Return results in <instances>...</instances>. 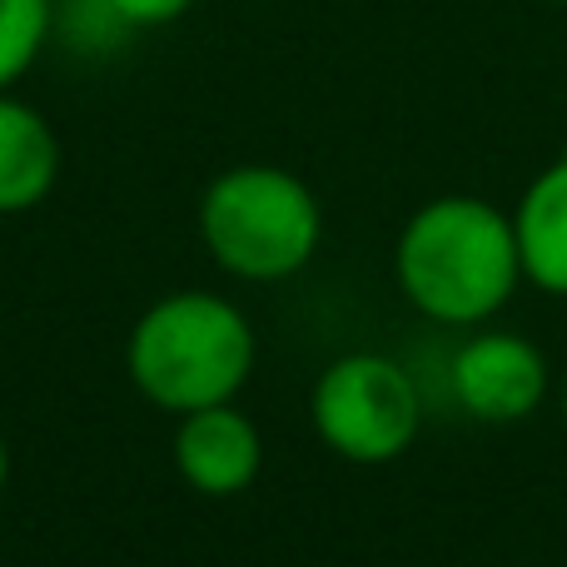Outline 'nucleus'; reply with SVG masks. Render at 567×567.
Instances as JSON below:
<instances>
[{
	"instance_id": "nucleus-1",
	"label": "nucleus",
	"mask_w": 567,
	"mask_h": 567,
	"mask_svg": "<svg viewBox=\"0 0 567 567\" xmlns=\"http://www.w3.org/2000/svg\"><path fill=\"white\" fill-rule=\"evenodd\" d=\"M393 279L423 319L478 329L508 309L523 284L513 215L478 195L429 199L393 239Z\"/></svg>"
},
{
	"instance_id": "nucleus-2",
	"label": "nucleus",
	"mask_w": 567,
	"mask_h": 567,
	"mask_svg": "<svg viewBox=\"0 0 567 567\" xmlns=\"http://www.w3.org/2000/svg\"><path fill=\"white\" fill-rule=\"evenodd\" d=\"M255 323L235 299L209 289H179L135 319L125 343L130 383L165 413H195L235 403L255 373Z\"/></svg>"
},
{
	"instance_id": "nucleus-3",
	"label": "nucleus",
	"mask_w": 567,
	"mask_h": 567,
	"mask_svg": "<svg viewBox=\"0 0 567 567\" xmlns=\"http://www.w3.org/2000/svg\"><path fill=\"white\" fill-rule=\"evenodd\" d=\"M199 239L225 275L279 284L323 245L319 195L284 165H235L199 195Z\"/></svg>"
},
{
	"instance_id": "nucleus-4",
	"label": "nucleus",
	"mask_w": 567,
	"mask_h": 567,
	"mask_svg": "<svg viewBox=\"0 0 567 567\" xmlns=\"http://www.w3.org/2000/svg\"><path fill=\"white\" fill-rule=\"evenodd\" d=\"M313 433L329 453L359 468L403 458L423 429V393L389 353H343L313 379Z\"/></svg>"
},
{
	"instance_id": "nucleus-5",
	"label": "nucleus",
	"mask_w": 567,
	"mask_h": 567,
	"mask_svg": "<svg viewBox=\"0 0 567 567\" xmlns=\"http://www.w3.org/2000/svg\"><path fill=\"white\" fill-rule=\"evenodd\" d=\"M449 389L468 419L478 423H523L543 409L553 389L548 353L513 329H483L458 343L449 363Z\"/></svg>"
},
{
	"instance_id": "nucleus-6",
	"label": "nucleus",
	"mask_w": 567,
	"mask_h": 567,
	"mask_svg": "<svg viewBox=\"0 0 567 567\" xmlns=\"http://www.w3.org/2000/svg\"><path fill=\"white\" fill-rule=\"evenodd\" d=\"M175 473L205 498H235L265 468V439L239 403H209V409L179 413L175 443H169Z\"/></svg>"
},
{
	"instance_id": "nucleus-7",
	"label": "nucleus",
	"mask_w": 567,
	"mask_h": 567,
	"mask_svg": "<svg viewBox=\"0 0 567 567\" xmlns=\"http://www.w3.org/2000/svg\"><path fill=\"white\" fill-rule=\"evenodd\" d=\"M60 140L35 105L0 90V215H25L55 189Z\"/></svg>"
},
{
	"instance_id": "nucleus-8",
	"label": "nucleus",
	"mask_w": 567,
	"mask_h": 567,
	"mask_svg": "<svg viewBox=\"0 0 567 567\" xmlns=\"http://www.w3.org/2000/svg\"><path fill=\"white\" fill-rule=\"evenodd\" d=\"M513 229H518L523 279L553 299H567V150L523 189Z\"/></svg>"
},
{
	"instance_id": "nucleus-9",
	"label": "nucleus",
	"mask_w": 567,
	"mask_h": 567,
	"mask_svg": "<svg viewBox=\"0 0 567 567\" xmlns=\"http://www.w3.org/2000/svg\"><path fill=\"white\" fill-rule=\"evenodd\" d=\"M55 40L50 0H0V90H16Z\"/></svg>"
},
{
	"instance_id": "nucleus-10",
	"label": "nucleus",
	"mask_w": 567,
	"mask_h": 567,
	"mask_svg": "<svg viewBox=\"0 0 567 567\" xmlns=\"http://www.w3.org/2000/svg\"><path fill=\"white\" fill-rule=\"evenodd\" d=\"M50 10H55V35H65V45H80L90 55L115 50L120 40L135 35L115 0H50Z\"/></svg>"
},
{
	"instance_id": "nucleus-11",
	"label": "nucleus",
	"mask_w": 567,
	"mask_h": 567,
	"mask_svg": "<svg viewBox=\"0 0 567 567\" xmlns=\"http://www.w3.org/2000/svg\"><path fill=\"white\" fill-rule=\"evenodd\" d=\"M115 10L125 16L130 30H165L175 20H185L195 10V0H115Z\"/></svg>"
},
{
	"instance_id": "nucleus-12",
	"label": "nucleus",
	"mask_w": 567,
	"mask_h": 567,
	"mask_svg": "<svg viewBox=\"0 0 567 567\" xmlns=\"http://www.w3.org/2000/svg\"><path fill=\"white\" fill-rule=\"evenodd\" d=\"M6 478H10V449H6V439H0V493H6Z\"/></svg>"
},
{
	"instance_id": "nucleus-13",
	"label": "nucleus",
	"mask_w": 567,
	"mask_h": 567,
	"mask_svg": "<svg viewBox=\"0 0 567 567\" xmlns=\"http://www.w3.org/2000/svg\"><path fill=\"white\" fill-rule=\"evenodd\" d=\"M563 429H567V373H563Z\"/></svg>"
},
{
	"instance_id": "nucleus-14",
	"label": "nucleus",
	"mask_w": 567,
	"mask_h": 567,
	"mask_svg": "<svg viewBox=\"0 0 567 567\" xmlns=\"http://www.w3.org/2000/svg\"><path fill=\"white\" fill-rule=\"evenodd\" d=\"M558 6H567V0H558Z\"/></svg>"
}]
</instances>
